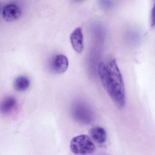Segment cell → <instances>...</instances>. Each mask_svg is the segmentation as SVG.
I'll use <instances>...</instances> for the list:
<instances>
[{
	"mask_svg": "<svg viewBox=\"0 0 155 155\" xmlns=\"http://www.w3.org/2000/svg\"><path fill=\"white\" fill-rule=\"evenodd\" d=\"M75 1L76 2H80L81 1H82V0H75Z\"/></svg>",
	"mask_w": 155,
	"mask_h": 155,
	"instance_id": "cell-11",
	"label": "cell"
},
{
	"mask_svg": "<svg viewBox=\"0 0 155 155\" xmlns=\"http://www.w3.org/2000/svg\"><path fill=\"white\" fill-rule=\"evenodd\" d=\"M90 135L94 141L99 144H103L107 140V133L103 128L95 127L91 129Z\"/></svg>",
	"mask_w": 155,
	"mask_h": 155,
	"instance_id": "cell-8",
	"label": "cell"
},
{
	"mask_svg": "<svg viewBox=\"0 0 155 155\" xmlns=\"http://www.w3.org/2000/svg\"><path fill=\"white\" fill-rule=\"evenodd\" d=\"M70 149L77 155H87L95 151L96 147L91 138L86 135L74 137L70 142Z\"/></svg>",
	"mask_w": 155,
	"mask_h": 155,
	"instance_id": "cell-2",
	"label": "cell"
},
{
	"mask_svg": "<svg viewBox=\"0 0 155 155\" xmlns=\"http://www.w3.org/2000/svg\"><path fill=\"white\" fill-rule=\"evenodd\" d=\"M69 66V62L67 57L59 54L53 58L51 61V68L55 73L61 74L65 73Z\"/></svg>",
	"mask_w": 155,
	"mask_h": 155,
	"instance_id": "cell-5",
	"label": "cell"
},
{
	"mask_svg": "<svg viewBox=\"0 0 155 155\" xmlns=\"http://www.w3.org/2000/svg\"><path fill=\"white\" fill-rule=\"evenodd\" d=\"M30 86V81L26 76H20L14 81L13 87L18 91H24L27 90Z\"/></svg>",
	"mask_w": 155,
	"mask_h": 155,
	"instance_id": "cell-9",
	"label": "cell"
},
{
	"mask_svg": "<svg viewBox=\"0 0 155 155\" xmlns=\"http://www.w3.org/2000/svg\"><path fill=\"white\" fill-rule=\"evenodd\" d=\"M73 109V116L76 120L86 124L91 122L92 115L91 110L87 106L81 103H77Z\"/></svg>",
	"mask_w": 155,
	"mask_h": 155,
	"instance_id": "cell-3",
	"label": "cell"
},
{
	"mask_svg": "<svg viewBox=\"0 0 155 155\" xmlns=\"http://www.w3.org/2000/svg\"><path fill=\"white\" fill-rule=\"evenodd\" d=\"M71 43L74 50L78 53H81L84 48L83 35L81 28L75 29L70 37Z\"/></svg>",
	"mask_w": 155,
	"mask_h": 155,
	"instance_id": "cell-6",
	"label": "cell"
},
{
	"mask_svg": "<svg viewBox=\"0 0 155 155\" xmlns=\"http://www.w3.org/2000/svg\"><path fill=\"white\" fill-rule=\"evenodd\" d=\"M99 76L105 90L119 109L126 104L124 81L121 72L115 59L107 64L104 62L98 66Z\"/></svg>",
	"mask_w": 155,
	"mask_h": 155,
	"instance_id": "cell-1",
	"label": "cell"
},
{
	"mask_svg": "<svg viewBox=\"0 0 155 155\" xmlns=\"http://www.w3.org/2000/svg\"><path fill=\"white\" fill-rule=\"evenodd\" d=\"M21 15L20 8L17 5L10 3L5 5L2 11L3 18L8 22H12L18 19Z\"/></svg>",
	"mask_w": 155,
	"mask_h": 155,
	"instance_id": "cell-4",
	"label": "cell"
},
{
	"mask_svg": "<svg viewBox=\"0 0 155 155\" xmlns=\"http://www.w3.org/2000/svg\"><path fill=\"white\" fill-rule=\"evenodd\" d=\"M150 26L151 28H154L155 27V0H154V4L151 10Z\"/></svg>",
	"mask_w": 155,
	"mask_h": 155,
	"instance_id": "cell-10",
	"label": "cell"
},
{
	"mask_svg": "<svg viewBox=\"0 0 155 155\" xmlns=\"http://www.w3.org/2000/svg\"><path fill=\"white\" fill-rule=\"evenodd\" d=\"M17 100L12 96H9L4 98L0 105V111L2 114L7 115L14 110L17 105Z\"/></svg>",
	"mask_w": 155,
	"mask_h": 155,
	"instance_id": "cell-7",
	"label": "cell"
}]
</instances>
